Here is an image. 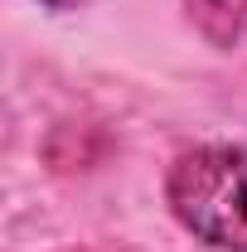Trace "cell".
Listing matches in <instances>:
<instances>
[{
  "mask_svg": "<svg viewBox=\"0 0 247 252\" xmlns=\"http://www.w3.org/2000/svg\"><path fill=\"white\" fill-rule=\"evenodd\" d=\"M170 209L194 238L247 252V146H194L170 170Z\"/></svg>",
  "mask_w": 247,
  "mask_h": 252,
  "instance_id": "obj_1",
  "label": "cell"
}]
</instances>
